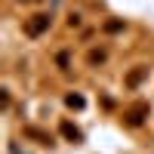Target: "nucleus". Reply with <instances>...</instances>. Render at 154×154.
I'll return each mask as SVG.
<instances>
[{"mask_svg":"<svg viewBox=\"0 0 154 154\" xmlns=\"http://www.w3.org/2000/svg\"><path fill=\"white\" fill-rule=\"evenodd\" d=\"M148 114H151V105L139 99V102H133V105L123 108V123H126V126H142V123L148 120Z\"/></svg>","mask_w":154,"mask_h":154,"instance_id":"f257e3e1","label":"nucleus"},{"mask_svg":"<svg viewBox=\"0 0 154 154\" xmlns=\"http://www.w3.org/2000/svg\"><path fill=\"white\" fill-rule=\"evenodd\" d=\"M49 28H53V16H49V12H37V16L25 19V34H28V37H40Z\"/></svg>","mask_w":154,"mask_h":154,"instance_id":"f03ea898","label":"nucleus"},{"mask_svg":"<svg viewBox=\"0 0 154 154\" xmlns=\"http://www.w3.org/2000/svg\"><path fill=\"white\" fill-rule=\"evenodd\" d=\"M105 62H108V49L105 46H93L86 53V65L89 68H99V65H105Z\"/></svg>","mask_w":154,"mask_h":154,"instance_id":"7ed1b4c3","label":"nucleus"},{"mask_svg":"<svg viewBox=\"0 0 154 154\" xmlns=\"http://www.w3.org/2000/svg\"><path fill=\"white\" fill-rule=\"evenodd\" d=\"M59 133L65 136L68 142H74V145H77V142H83V133L77 130V126H74L71 120H62V123H59Z\"/></svg>","mask_w":154,"mask_h":154,"instance_id":"20e7f679","label":"nucleus"},{"mask_svg":"<svg viewBox=\"0 0 154 154\" xmlns=\"http://www.w3.org/2000/svg\"><path fill=\"white\" fill-rule=\"evenodd\" d=\"M25 136H28V139H37V145H53V136L43 133V130H37V126H25Z\"/></svg>","mask_w":154,"mask_h":154,"instance_id":"39448f33","label":"nucleus"},{"mask_svg":"<svg viewBox=\"0 0 154 154\" xmlns=\"http://www.w3.org/2000/svg\"><path fill=\"white\" fill-rule=\"evenodd\" d=\"M145 77H148V68H145V65H139L136 71H130V74H126V80H123V83L133 89V86H139V83H142Z\"/></svg>","mask_w":154,"mask_h":154,"instance_id":"423d86ee","label":"nucleus"},{"mask_svg":"<svg viewBox=\"0 0 154 154\" xmlns=\"http://www.w3.org/2000/svg\"><path fill=\"white\" fill-rule=\"evenodd\" d=\"M65 105H68V108H74V111H80V108L86 105V99H83L80 93H68V96H65Z\"/></svg>","mask_w":154,"mask_h":154,"instance_id":"0eeeda50","label":"nucleus"},{"mask_svg":"<svg viewBox=\"0 0 154 154\" xmlns=\"http://www.w3.org/2000/svg\"><path fill=\"white\" fill-rule=\"evenodd\" d=\"M123 28H126V22H120V19H111V22L102 25V31H108V34H117V31H123Z\"/></svg>","mask_w":154,"mask_h":154,"instance_id":"6e6552de","label":"nucleus"},{"mask_svg":"<svg viewBox=\"0 0 154 154\" xmlns=\"http://www.w3.org/2000/svg\"><path fill=\"white\" fill-rule=\"evenodd\" d=\"M56 65H59L62 71H68V68H71V59H68V53H59V56H56Z\"/></svg>","mask_w":154,"mask_h":154,"instance_id":"1a4fd4ad","label":"nucleus"},{"mask_svg":"<svg viewBox=\"0 0 154 154\" xmlns=\"http://www.w3.org/2000/svg\"><path fill=\"white\" fill-rule=\"evenodd\" d=\"M68 28H80V12H71L68 16Z\"/></svg>","mask_w":154,"mask_h":154,"instance_id":"9d476101","label":"nucleus"},{"mask_svg":"<svg viewBox=\"0 0 154 154\" xmlns=\"http://www.w3.org/2000/svg\"><path fill=\"white\" fill-rule=\"evenodd\" d=\"M12 105V96H9V89H3V111Z\"/></svg>","mask_w":154,"mask_h":154,"instance_id":"9b49d317","label":"nucleus"},{"mask_svg":"<svg viewBox=\"0 0 154 154\" xmlns=\"http://www.w3.org/2000/svg\"><path fill=\"white\" fill-rule=\"evenodd\" d=\"M16 3H34V0H16Z\"/></svg>","mask_w":154,"mask_h":154,"instance_id":"f8f14e48","label":"nucleus"}]
</instances>
